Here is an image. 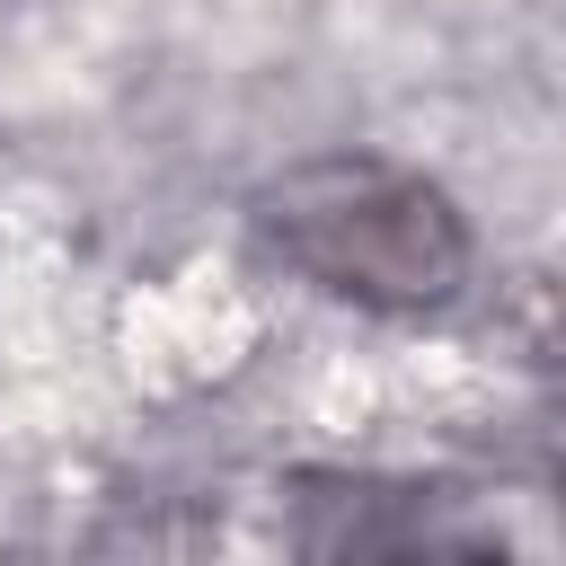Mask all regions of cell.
Instances as JSON below:
<instances>
[{"label":"cell","instance_id":"6da1fadb","mask_svg":"<svg viewBox=\"0 0 566 566\" xmlns=\"http://www.w3.org/2000/svg\"><path fill=\"white\" fill-rule=\"evenodd\" d=\"M274 248L318 274L327 292L380 301V310H424L460 283V221L433 186L371 168V159H327L274 186L265 203Z\"/></svg>","mask_w":566,"mask_h":566}]
</instances>
